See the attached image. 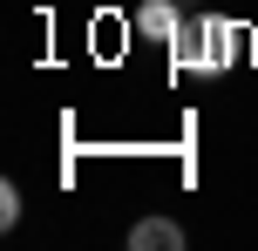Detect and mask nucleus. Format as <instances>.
<instances>
[{
	"label": "nucleus",
	"mask_w": 258,
	"mask_h": 251,
	"mask_svg": "<svg viewBox=\"0 0 258 251\" xmlns=\"http://www.w3.org/2000/svg\"><path fill=\"white\" fill-rule=\"evenodd\" d=\"M136 34H143V41H177V34H183L177 0H143V7H136Z\"/></svg>",
	"instance_id": "2"
},
{
	"label": "nucleus",
	"mask_w": 258,
	"mask_h": 251,
	"mask_svg": "<svg viewBox=\"0 0 258 251\" xmlns=\"http://www.w3.org/2000/svg\"><path fill=\"white\" fill-rule=\"evenodd\" d=\"M21 211H27V204H21V184H0V231L21 224Z\"/></svg>",
	"instance_id": "4"
},
{
	"label": "nucleus",
	"mask_w": 258,
	"mask_h": 251,
	"mask_svg": "<svg viewBox=\"0 0 258 251\" xmlns=\"http://www.w3.org/2000/svg\"><path fill=\"white\" fill-rule=\"evenodd\" d=\"M129 244L136 251H183V224L177 217H136L129 224Z\"/></svg>",
	"instance_id": "3"
},
{
	"label": "nucleus",
	"mask_w": 258,
	"mask_h": 251,
	"mask_svg": "<svg viewBox=\"0 0 258 251\" xmlns=\"http://www.w3.org/2000/svg\"><path fill=\"white\" fill-rule=\"evenodd\" d=\"M170 54H177V68H190V75H218V68L238 61V27L218 21V14H197V21H183V34L170 41Z\"/></svg>",
	"instance_id": "1"
}]
</instances>
